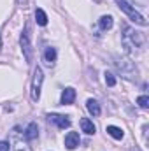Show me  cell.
Here are the masks:
<instances>
[{
  "label": "cell",
  "mask_w": 149,
  "mask_h": 151,
  "mask_svg": "<svg viewBox=\"0 0 149 151\" xmlns=\"http://www.w3.org/2000/svg\"><path fill=\"white\" fill-rule=\"evenodd\" d=\"M123 46L126 47V49H140V47H144V44H146V37H144V34H140V32H137V30H133V28H130V27H123Z\"/></svg>",
  "instance_id": "obj_1"
},
{
  "label": "cell",
  "mask_w": 149,
  "mask_h": 151,
  "mask_svg": "<svg viewBox=\"0 0 149 151\" xmlns=\"http://www.w3.org/2000/svg\"><path fill=\"white\" fill-rule=\"evenodd\" d=\"M116 4H117V7H119V9H121V11H123V12L133 21V23H137V25H140V27H148V19H146L139 11H135L126 0H116Z\"/></svg>",
  "instance_id": "obj_2"
},
{
  "label": "cell",
  "mask_w": 149,
  "mask_h": 151,
  "mask_svg": "<svg viewBox=\"0 0 149 151\" xmlns=\"http://www.w3.org/2000/svg\"><path fill=\"white\" fill-rule=\"evenodd\" d=\"M19 44H21V51H23V56H25L27 63H30L32 58H34V47H32V42H30V28H28V25L25 27V30L21 34Z\"/></svg>",
  "instance_id": "obj_3"
},
{
  "label": "cell",
  "mask_w": 149,
  "mask_h": 151,
  "mask_svg": "<svg viewBox=\"0 0 149 151\" xmlns=\"http://www.w3.org/2000/svg\"><path fill=\"white\" fill-rule=\"evenodd\" d=\"M114 63H116L117 70L125 76L126 79H135V77H137V69H135V65H133L130 60H126V58H117Z\"/></svg>",
  "instance_id": "obj_4"
},
{
  "label": "cell",
  "mask_w": 149,
  "mask_h": 151,
  "mask_svg": "<svg viewBox=\"0 0 149 151\" xmlns=\"http://www.w3.org/2000/svg\"><path fill=\"white\" fill-rule=\"evenodd\" d=\"M42 81H44L42 69H40V67H35V70H34V79H32V100H35V102L40 99V88H42Z\"/></svg>",
  "instance_id": "obj_5"
},
{
  "label": "cell",
  "mask_w": 149,
  "mask_h": 151,
  "mask_svg": "<svg viewBox=\"0 0 149 151\" xmlns=\"http://www.w3.org/2000/svg\"><path fill=\"white\" fill-rule=\"evenodd\" d=\"M47 119L51 123H54L58 128H69L70 127V119L63 114H47Z\"/></svg>",
  "instance_id": "obj_6"
},
{
  "label": "cell",
  "mask_w": 149,
  "mask_h": 151,
  "mask_svg": "<svg viewBox=\"0 0 149 151\" xmlns=\"http://www.w3.org/2000/svg\"><path fill=\"white\" fill-rule=\"evenodd\" d=\"M39 137V127H37V123H30L27 128H25V132H23V139L27 141V142H30V141H35Z\"/></svg>",
  "instance_id": "obj_7"
},
{
  "label": "cell",
  "mask_w": 149,
  "mask_h": 151,
  "mask_svg": "<svg viewBox=\"0 0 149 151\" xmlns=\"http://www.w3.org/2000/svg\"><path fill=\"white\" fill-rule=\"evenodd\" d=\"M79 142H81V139H79L77 132H69L65 135V146H67V150H75L79 146Z\"/></svg>",
  "instance_id": "obj_8"
},
{
  "label": "cell",
  "mask_w": 149,
  "mask_h": 151,
  "mask_svg": "<svg viewBox=\"0 0 149 151\" xmlns=\"http://www.w3.org/2000/svg\"><path fill=\"white\" fill-rule=\"evenodd\" d=\"M74 100H75V90L74 88H65L63 93H62L60 102H62L63 106H70V104H74Z\"/></svg>",
  "instance_id": "obj_9"
},
{
  "label": "cell",
  "mask_w": 149,
  "mask_h": 151,
  "mask_svg": "<svg viewBox=\"0 0 149 151\" xmlns=\"http://www.w3.org/2000/svg\"><path fill=\"white\" fill-rule=\"evenodd\" d=\"M81 130H82L84 134H88V135H93V134L97 132V128H95L93 121H91V119H88V118H82V119H81Z\"/></svg>",
  "instance_id": "obj_10"
},
{
  "label": "cell",
  "mask_w": 149,
  "mask_h": 151,
  "mask_svg": "<svg viewBox=\"0 0 149 151\" xmlns=\"http://www.w3.org/2000/svg\"><path fill=\"white\" fill-rule=\"evenodd\" d=\"M105 132H107L111 137H114L116 141H121V139L125 137V132H123L119 127H114V125H109V127L105 128Z\"/></svg>",
  "instance_id": "obj_11"
},
{
  "label": "cell",
  "mask_w": 149,
  "mask_h": 151,
  "mask_svg": "<svg viewBox=\"0 0 149 151\" xmlns=\"http://www.w3.org/2000/svg\"><path fill=\"white\" fill-rule=\"evenodd\" d=\"M44 60H46V63L47 65H54V62H56V49L54 47H46V51H44Z\"/></svg>",
  "instance_id": "obj_12"
},
{
  "label": "cell",
  "mask_w": 149,
  "mask_h": 151,
  "mask_svg": "<svg viewBox=\"0 0 149 151\" xmlns=\"http://www.w3.org/2000/svg\"><path fill=\"white\" fill-rule=\"evenodd\" d=\"M86 109L90 111V114H93V116H100V113H102L100 104H98L97 100H93V99H90V100L86 102Z\"/></svg>",
  "instance_id": "obj_13"
},
{
  "label": "cell",
  "mask_w": 149,
  "mask_h": 151,
  "mask_svg": "<svg viewBox=\"0 0 149 151\" xmlns=\"http://www.w3.org/2000/svg\"><path fill=\"white\" fill-rule=\"evenodd\" d=\"M98 23H100V28L102 30H111L112 25H114V19H112V16H102Z\"/></svg>",
  "instance_id": "obj_14"
},
{
  "label": "cell",
  "mask_w": 149,
  "mask_h": 151,
  "mask_svg": "<svg viewBox=\"0 0 149 151\" xmlns=\"http://www.w3.org/2000/svg\"><path fill=\"white\" fill-rule=\"evenodd\" d=\"M35 21H37V25H40V27H46L47 25V14L42 9H37L35 11Z\"/></svg>",
  "instance_id": "obj_15"
},
{
  "label": "cell",
  "mask_w": 149,
  "mask_h": 151,
  "mask_svg": "<svg viewBox=\"0 0 149 151\" xmlns=\"http://www.w3.org/2000/svg\"><path fill=\"white\" fill-rule=\"evenodd\" d=\"M137 104H139V107H142V109H148V107H149V97H146V95L139 97V99H137Z\"/></svg>",
  "instance_id": "obj_16"
},
{
  "label": "cell",
  "mask_w": 149,
  "mask_h": 151,
  "mask_svg": "<svg viewBox=\"0 0 149 151\" xmlns=\"http://www.w3.org/2000/svg\"><path fill=\"white\" fill-rule=\"evenodd\" d=\"M105 83H107L109 86H114V84H116V77H114L112 72H105Z\"/></svg>",
  "instance_id": "obj_17"
},
{
  "label": "cell",
  "mask_w": 149,
  "mask_h": 151,
  "mask_svg": "<svg viewBox=\"0 0 149 151\" xmlns=\"http://www.w3.org/2000/svg\"><path fill=\"white\" fill-rule=\"evenodd\" d=\"M12 151H32V150H30L27 144H23V142H18V144L14 146V150H12Z\"/></svg>",
  "instance_id": "obj_18"
},
{
  "label": "cell",
  "mask_w": 149,
  "mask_h": 151,
  "mask_svg": "<svg viewBox=\"0 0 149 151\" xmlns=\"http://www.w3.org/2000/svg\"><path fill=\"white\" fill-rule=\"evenodd\" d=\"M0 151H11V144L7 141H0Z\"/></svg>",
  "instance_id": "obj_19"
},
{
  "label": "cell",
  "mask_w": 149,
  "mask_h": 151,
  "mask_svg": "<svg viewBox=\"0 0 149 151\" xmlns=\"http://www.w3.org/2000/svg\"><path fill=\"white\" fill-rule=\"evenodd\" d=\"M16 2H18L19 7H27V2H28V0H16Z\"/></svg>",
  "instance_id": "obj_20"
},
{
  "label": "cell",
  "mask_w": 149,
  "mask_h": 151,
  "mask_svg": "<svg viewBox=\"0 0 149 151\" xmlns=\"http://www.w3.org/2000/svg\"><path fill=\"white\" fill-rule=\"evenodd\" d=\"M0 47H2V39H0Z\"/></svg>",
  "instance_id": "obj_21"
}]
</instances>
